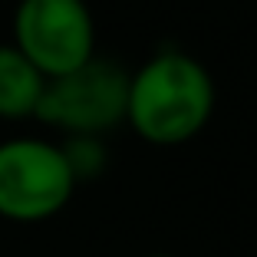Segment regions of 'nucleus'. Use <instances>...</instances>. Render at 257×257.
Listing matches in <instances>:
<instances>
[{
  "label": "nucleus",
  "instance_id": "nucleus-1",
  "mask_svg": "<svg viewBox=\"0 0 257 257\" xmlns=\"http://www.w3.org/2000/svg\"><path fill=\"white\" fill-rule=\"evenodd\" d=\"M214 112V79L185 50H159L128 73L125 122L149 145H185Z\"/></svg>",
  "mask_w": 257,
  "mask_h": 257
},
{
  "label": "nucleus",
  "instance_id": "nucleus-2",
  "mask_svg": "<svg viewBox=\"0 0 257 257\" xmlns=\"http://www.w3.org/2000/svg\"><path fill=\"white\" fill-rule=\"evenodd\" d=\"M79 182L73 178L60 142L14 136L0 142V218L40 224L63 211Z\"/></svg>",
  "mask_w": 257,
  "mask_h": 257
},
{
  "label": "nucleus",
  "instance_id": "nucleus-3",
  "mask_svg": "<svg viewBox=\"0 0 257 257\" xmlns=\"http://www.w3.org/2000/svg\"><path fill=\"white\" fill-rule=\"evenodd\" d=\"M128 69L115 60L92 56L63 76H50L40 96L37 115L63 136H106L125 122Z\"/></svg>",
  "mask_w": 257,
  "mask_h": 257
},
{
  "label": "nucleus",
  "instance_id": "nucleus-4",
  "mask_svg": "<svg viewBox=\"0 0 257 257\" xmlns=\"http://www.w3.org/2000/svg\"><path fill=\"white\" fill-rule=\"evenodd\" d=\"M10 43L50 79L96 56V20L86 0H17Z\"/></svg>",
  "mask_w": 257,
  "mask_h": 257
},
{
  "label": "nucleus",
  "instance_id": "nucleus-5",
  "mask_svg": "<svg viewBox=\"0 0 257 257\" xmlns=\"http://www.w3.org/2000/svg\"><path fill=\"white\" fill-rule=\"evenodd\" d=\"M43 86L46 76L14 43H0V119L4 122L33 119Z\"/></svg>",
  "mask_w": 257,
  "mask_h": 257
},
{
  "label": "nucleus",
  "instance_id": "nucleus-6",
  "mask_svg": "<svg viewBox=\"0 0 257 257\" xmlns=\"http://www.w3.org/2000/svg\"><path fill=\"white\" fill-rule=\"evenodd\" d=\"M63 155H66L69 168H73L76 182H89V178H99L102 168H106V145H102V136H66L60 142Z\"/></svg>",
  "mask_w": 257,
  "mask_h": 257
},
{
  "label": "nucleus",
  "instance_id": "nucleus-7",
  "mask_svg": "<svg viewBox=\"0 0 257 257\" xmlns=\"http://www.w3.org/2000/svg\"><path fill=\"white\" fill-rule=\"evenodd\" d=\"M149 257H172V254H149Z\"/></svg>",
  "mask_w": 257,
  "mask_h": 257
}]
</instances>
